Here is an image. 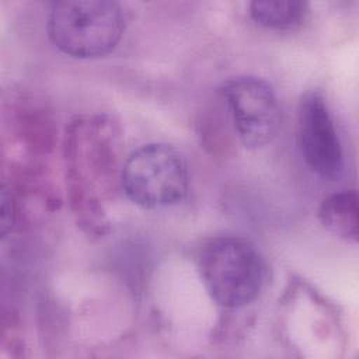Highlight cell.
<instances>
[{
    "label": "cell",
    "mask_w": 359,
    "mask_h": 359,
    "mask_svg": "<svg viewBox=\"0 0 359 359\" xmlns=\"http://www.w3.org/2000/svg\"><path fill=\"white\" fill-rule=\"evenodd\" d=\"M299 143L307 165L320 177L337 180L344 171V153L324 98L307 93L299 105Z\"/></svg>",
    "instance_id": "5"
},
{
    "label": "cell",
    "mask_w": 359,
    "mask_h": 359,
    "mask_svg": "<svg viewBox=\"0 0 359 359\" xmlns=\"http://www.w3.org/2000/svg\"><path fill=\"white\" fill-rule=\"evenodd\" d=\"M122 187L140 208L160 209L180 203L188 192V168L167 144H146L133 151L122 168Z\"/></svg>",
    "instance_id": "3"
},
{
    "label": "cell",
    "mask_w": 359,
    "mask_h": 359,
    "mask_svg": "<svg viewBox=\"0 0 359 359\" xmlns=\"http://www.w3.org/2000/svg\"><path fill=\"white\" fill-rule=\"evenodd\" d=\"M123 29L121 6L108 0L59 1L48 15L50 41L66 55L80 59L108 55Z\"/></svg>",
    "instance_id": "1"
},
{
    "label": "cell",
    "mask_w": 359,
    "mask_h": 359,
    "mask_svg": "<svg viewBox=\"0 0 359 359\" xmlns=\"http://www.w3.org/2000/svg\"><path fill=\"white\" fill-rule=\"evenodd\" d=\"M234 128L245 147H262L280 128V108L272 87L257 77L231 79L223 87Z\"/></svg>",
    "instance_id": "4"
},
{
    "label": "cell",
    "mask_w": 359,
    "mask_h": 359,
    "mask_svg": "<svg viewBox=\"0 0 359 359\" xmlns=\"http://www.w3.org/2000/svg\"><path fill=\"white\" fill-rule=\"evenodd\" d=\"M307 11V3L297 0H264L252 1L250 6L252 20L273 29H289L302 24Z\"/></svg>",
    "instance_id": "7"
},
{
    "label": "cell",
    "mask_w": 359,
    "mask_h": 359,
    "mask_svg": "<svg viewBox=\"0 0 359 359\" xmlns=\"http://www.w3.org/2000/svg\"><path fill=\"white\" fill-rule=\"evenodd\" d=\"M199 273L209 296L227 309L251 303L261 292L265 276L259 252L237 236L208 241L199 255Z\"/></svg>",
    "instance_id": "2"
},
{
    "label": "cell",
    "mask_w": 359,
    "mask_h": 359,
    "mask_svg": "<svg viewBox=\"0 0 359 359\" xmlns=\"http://www.w3.org/2000/svg\"><path fill=\"white\" fill-rule=\"evenodd\" d=\"M318 216L321 223L335 236L348 241L358 240L359 209L355 191H341L324 199Z\"/></svg>",
    "instance_id": "6"
}]
</instances>
